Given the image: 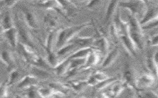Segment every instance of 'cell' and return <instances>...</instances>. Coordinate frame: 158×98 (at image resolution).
<instances>
[{
    "mask_svg": "<svg viewBox=\"0 0 158 98\" xmlns=\"http://www.w3.org/2000/svg\"><path fill=\"white\" fill-rule=\"evenodd\" d=\"M140 22L134 15L129 17L128 33L136 48L142 50L144 47V37Z\"/></svg>",
    "mask_w": 158,
    "mask_h": 98,
    "instance_id": "6da1fadb",
    "label": "cell"
},
{
    "mask_svg": "<svg viewBox=\"0 0 158 98\" xmlns=\"http://www.w3.org/2000/svg\"><path fill=\"white\" fill-rule=\"evenodd\" d=\"M120 6L130 9L133 15H139L142 18L144 17L148 10L146 2L143 1H122Z\"/></svg>",
    "mask_w": 158,
    "mask_h": 98,
    "instance_id": "7a4b0ae2",
    "label": "cell"
},
{
    "mask_svg": "<svg viewBox=\"0 0 158 98\" xmlns=\"http://www.w3.org/2000/svg\"><path fill=\"white\" fill-rule=\"evenodd\" d=\"M85 26V25H81L80 26H75L73 28H70L68 29H65L62 30L59 33L57 39L56 45L57 47H61L67 41L69 40L71 37H72L74 34L77 33L80 29H82V28Z\"/></svg>",
    "mask_w": 158,
    "mask_h": 98,
    "instance_id": "3957f363",
    "label": "cell"
},
{
    "mask_svg": "<svg viewBox=\"0 0 158 98\" xmlns=\"http://www.w3.org/2000/svg\"><path fill=\"white\" fill-rule=\"evenodd\" d=\"M155 81L154 76L148 73L143 74L139 76L136 82V88L139 89H144L151 86Z\"/></svg>",
    "mask_w": 158,
    "mask_h": 98,
    "instance_id": "277c9868",
    "label": "cell"
},
{
    "mask_svg": "<svg viewBox=\"0 0 158 98\" xmlns=\"http://www.w3.org/2000/svg\"><path fill=\"white\" fill-rule=\"evenodd\" d=\"M23 11L24 12L27 22L29 26L34 29L38 28V20L35 13L27 8H23Z\"/></svg>",
    "mask_w": 158,
    "mask_h": 98,
    "instance_id": "5b68a950",
    "label": "cell"
},
{
    "mask_svg": "<svg viewBox=\"0 0 158 98\" xmlns=\"http://www.w3.org/2000/svg\"><path fill=\"white\" fill-rule=\"evenodd\" d=\"M118 55L119 50L118 48H115L114 50H112L110 52L108 53L104 61L102 63L101 67L102 68H107L113 64V62H114L117 59V57L118 56Z\"/></svg>",
    "mask_w": 158,
    "mask_h": 98,
    "instance_id": "8992f818",
    "label": "cell"
},
{
    "mask_svg": "<svg viewBox=\"0 0 158 98\" xmlns=\"http://www.w3.org/2000/svg\"><path fill=\"white\" fill-rule=\"evenodd\" d=\"M38 83V78L34 75H27L24 77L18 83L17 87L19 88H23L27 87H32Z\"/></svg>",
    "mask_w": 158,
    "mask_h": 98,
    "instance_id": "52a82bcc",
    "label": "cell"
},
{
    "mask_svg": "<svg viewBox=\"0 0 158 98\" xmlns=\"http://www.w3.org/2000/svg\"><path fill=\"white\" fill-rule=\"evenodd\" d=\"M99 59V56L98 55V54L96 52L92 50L86 57L85 63L81 68L86 69L96 65L98 62Z\"/></svg>",
    "mask_w": 158,
    "mask_h": 98,
    "instance_id": "ba28073f",
    "label": "cell"
},
{
    "mask_svg": "<svg viewBox=\"0 0 158 98\" xmlns=\"http://www.w3.org/2000/svg\"><path fill=\"white\" fill-rule=\"evenodd\" d=\"M123 77L127 83L136 87V82L137 78H136L134 70L131 68L129 67L125 68L123 74Z\"/></svg>",
    "mask_w": 158,
    "mask_h": 98,
    "instance_id": "9c48e42d",
    "label": "cell"
},
{
    "mask_svg": "<svg viewBox=\"0 0 158 98\" xmlns=\"http://www.w3.org/2000/svg\"><path fill=\"white\" fill-rule=\"evenodd\" d=\"M70 64V60L67 58L62 62L58 63L56 67H55L56 72L59 75H62L64 74L68 69H69Z\"/></svg>",
    "mask_w": 158,
    "mask_h": 98,
    "instance_id": "30bf717a",
    "label": "cell"
},
{
    "mask_svg": "<svg viewBox=\"0 0 158 98\" xmlns=\"http://www.w3.org/2000/svg\"><path fill=\"white\" fill-rule=\"evenodd\" d=\"M125 84L120 81H115L112 84V86L110 90V95L112 97H117L124 89Z\"/></svg>",
    "mask_w": 158,
    "mask_h": 98,
    "instance_id": "8fae6325",
    "label": "cell"
},
{
    "mask_svg": "<svg viewBox=\"0 0 158 98\" xmlns=\"http://www.w3.org/2000/svg\"><path fill=\"white\" fill-rule=\"evenodd\" d=\"M17 31L15 28H12L9 29H7L6 31L5 35L6 36V38L9 40L10 45L13 47L16 46L17 43Z\"/></svg>",
    "mask_w": 158,
    "mask_h": 98,
    "instance_id": "7c38bea8",
    "label": "cell"
},
{
    "mask_svg": "<svg viewBox=\"0 0 158 98\" xmlns=\"http://www.w3.org/2000/svg\"><path fill=\"white\" fill-rule=\"evenodd\" d=\"M91 51L92 50L90 48H82L72 54L70 56H69L68 58L69 59H73L76 58H84L85 57H87Z\"/></svg>",
    "mask_w": 158,
    "mask_h": 98,
    "instance_id": "4fadbf2b",
    "label": "cell"
},
{
    "mask_svg": "<svg viewBox=\"0 0 158 98\" xmlns=\"http://www.w3.org/2000/svg\"><path fill=\"white\" fill-rule=\"evenodd\" d=\"M70 86L76 91L80 92L83 90L88 85L87 81L83 80H72L70 81Z\"/></svg>",
    "mask_w": 158,
    "mask_h": 98,
    "instance_id": "5bb4252c",
    "label": "cell"
},
{
    "mask_svg": "<svg viewBox=\"0 0 158 98\" xmlns=\"http://www.w3.org/2000/svg\"><path fill=\"white\" fill-rule=\"evenodd\" d=\"M54 90L51 87H42L38 89V93L42 98H49L54 94Z\"/></svg>",
    "mask_w": 158,
    "mask_h": 98,
    "instance_id": "9a60e30c",
    "label": "cell"
},
{
    "mask_svg": "<svg viewBox=\"0 0 158 98\" xmlns=\"http://www.w3.org/2000/svg\"><path fill=\"white\" fill-rule=\"evenodd\" d=\"M32 73L33 74L34 76L40 78H47L49 76V74L48 72L41 68L37 67H33L32 68Z\"/></svg>",
    "mask_w": 158,
    "mask_h": 98,
    "instance_id": "2e32d148",
    "label": "cell"
},
{
    "mask_svg": "<svg viewBox=\"0 0 158 98\" xmlns=\"http://www.w3.org/2000/svg\"><path fill=\"white\" fill-rule=\"evenodd\" d=\"M2 23L6 30L12 28V21L9 12H6V13L4 14L2 20Z\"/></svg>",
    "mask_w": 158,
    "mask_h": 98,
    "instance_id": "e0dca14e",
    "label": "cell"
},
{
    "mask_svg": "<svg viewBox=\"0 0 158 98\" xmlns=\"http://www.w3.org/2000/svg\"><path fill=\"white\" fill-rule=\"evenodd\" d=\"M1 59L8 66H10L13 63V59L12 55L7 50H3L2 51Z\"/></svg>",
    "mask_w": 158,
    "mask_h": 98,
    "instance_id": "ac0fdd59",
    "label": "cell"
},
{
    "mask_svg": "<svg viewBox=\"0 0 158 98\" xmlns=\"http://www.w3.org/2000/svg\"><path fill=\"white\" fill-rule=\"evenodd\" d=\"M20 24H17L18 26V29H19V34L21 36V37L22 38V39L24 40L25 42L28 43V44H31V40H30V37L29 36V34L28 33V32L25 30V29H24L21 25Z\"/></svg>",
    "mask_w": 158,
    "mask_h": 98,
    "instance_id": "d6986e66",
    "label": "cell"
},
{
    "mask_svg": "<svg viewBox=\"0 0 158 98\" xmlns=\"http://www.w3.org/2000/svg\"><path fill=\"white\" fill-rule=\"evenodd\" d=\"M92 42V39L90 37H81L78 38L73 42V43L76 45L85 46L87 44L91 43Z\"/></svg>",
    "mask_w": 158,
    "mask_h": 98,
    "instance_id": "ffe728a7",
    "label": "cell"
},
{
    "mask_svg": "<svg viewBox=\"0 0 158 98\" xmlns=\"http://www.w3.org/2000/svg\"><path fill=\"white\" fill-rule=\"evenodd\" d=\"M93 77L96 79V80L98 81V83L100 82H102L103 81H105L106 80H107L109 78V76L107 75H106L105 73L100 72V71H97L96 72H94L93 74Z\"/></svg>",
    "mask_w": 158,
    "mask_h": 98,
    "instance_id": "44dd1931",
    "label": "cell"
},
{
    "mask_svg": "<svg viewBox=\"0 0 158 98\" xmlns=\"http://www.w3.org/2000/svg\"><path fill=\"white\" fill-rule=\"evenodd\" d=\"M76 45L74 44V43H72V44H69L68 45H66L65 47H63L62 48L60 49L57 53V55L58 56H63L65 54H66L67 53H68L69 51L72 50L73 48H74L75 47H76Z\"/></svg>",
    "mask_w": 158,
    "mask_h": 98,
    "instance_id": "7402d4cb",
    "label": "cell"
},
{
    "mask_svg": "<svg viewBox=\"0 0 158 98\" xmlns=\"http://www.w3.org/2000/svg\"><path fill=\"white\" fill-rule=\"evenodd\" d=\"M141 98H158V94L152 91H143L140 94Z\"/></svg>",
    "mask_w": 158,
    "mask_h": 98,
    "instance_id": "603a6c76",
    "label": "cell"
},
{
    "mask_svg": "<svg viewBox=\"0 0 158 98\" xmlns=\"http://www.w3.org/2000/svg\"><path fill=\"white\" fill-rule=\"evenodd\" d=\"M117 2V1H112L111 3L109 4V6L108 7L107 13H106V20H108L113 14L114 9H115V7H116Z\"/></svg>",
    "mask_w": 158,
    "mask_h": 98,
    "instance_id": "cb8c5ba5",
    "label": "cell"
},
{
    "mask_svg": "<svg viewBox=\"0 0 158 98\" xmlns=\"http://www.w3.org/2000/svg\"><path fill=\"white\" fill-rule=\"evenodd\" d=\"M157 27H158V16L154 20H153L151 22L148 23L147 24L142 26V28L143 29H153Z\"/></svg>",
    "mask_w": 158,
    "mask_h": 98,
    "instance_id": "d4e9b609",
    "label": "cell"
},
{
    "mask_svg": "<svg viewBox=\"0 0 158 98\" xmlns=\"http://www.w3.org/2000/svg\"><path fill=\"white\" fill-rule=\"evenodd\" d=\"M98 45L99 46L101 50L104 52L106 53L108 48V43L106 39H102L101 40H99L98 43Z\"/></svg>",
    "mask_w": 158,
    "mask_h": 98,
    "instance_id": "484cf974",
    "label": "cell"
},
{
    "mask_svg": "<svg viewBox=\"0 0 158 98\" xmlns=\"http://www.w3.org/2000/svg\"><path fill=\"white\" fill-rule=\"evenodd\" d=\"M46 21L51 26H54L56 25V23H57V20L56 17L51 15H48L46 17Z\"/></svg>",
    "mask_w": 158,
    "mask_h": 98,
    "instance_id": "4316f807",
    "label": "cell"
},
{
    "mask_svg": "<svg viewBox=\"0 0 158 98\" xmlns=\"http://www.w3.org/2000/svg\"><path fill=\"white\" fill-rule=\"evenodd\" d=\"M149 43L151 46L157 47L158 46V33L152 35L149 39Z\"/></svg>",
    "mask_w": 158,
    "mask_h": 98,
    "instance_id": "83f0119b",
    "label": "cell"
},
{
    "mask_svg": "<svg viewBox=\"0 0 158 98\" xmlns=\"http://www.w3.org/2000/svg\"><path fill=\"white\" fill-rule=\"evenodd\" d=\"M18 75H19V73L16 70H12L10 74L8 83L9 84H12L14 81V80L17 78Z\"/></svg>",
    "mask_w": 158,
    "mask_h": 98,
    "instance_id": "f1b7e54d",
    "label": "cell"
},
{
    "mask_svg": "<svg viewBox=\"0 0 158 98\" xmlns=\"http://www.w3.org/2000/svg\"><path fill=\"white\" fill-rule=\"evenodd\" d=\"M1 98H3L4 97H6L7 95V88L6 86H1Z\"/></svg>",
    "mask_w": 158,
    "mask_h": 98,
    "instance_id": "f546056e",
    "label": "cell"
},
{
    "mask_svg": "<svg viewBox=\"0 0 158 98\" xmlns=\"http://www.w3.org/2000/svg\"><path fill=\"white\" fill-rule=\"evenodd\" d=\"M28 96L29 98H34L35 97V92L32 87H31V89H29L28 91Z\"/></svg>",
    "mask_w": 158,
    "mask_h": 98,
    "instance_id": "4dcf8cb0",
    "label": "cell"
},
{
    "mask_svg": "<svg viewBox=\"0 0 158 98\" xmlns=\"http://www.w3.org/2000/svg\"><path fill=\"white\" fill-rule=\"evenodd\" d=\"M153 59L156 65H158V51H156L153 55Z\"/></svg>",
    "mask_w": 158,
    "mask_h": 98,
    "instance_id": "1f68e13d",
    "label": "cell"
},
{
    "mask_svg": "<svg viewBox=\"0 0 158 98\" xmlns=\"http://www.w3.org/2000/svg\"><path fill=\"white\" fill-rule=\"evenodd\" d=\"M14 98H24L23 97H22L21 95H19V94H16Z\"/></svg>",
    "mask_w": 158,
    "mask_h": 98,
    "instance_id": "d6a6232c",
    "label": "cell"
},
{
    "mask_svg": "<svg viewBox=\"0 0 158 98\" xmlns=\"http://www.w3.org/2000/svg\"><path fill=\"white\" fill-rule=\"evenodd\" d=\"M156 74L157 76L158 77V65L156 66Z\"/></svg>",
    "mask_w": 158,
    "mask_h": 98,
    "instance_id": "836d02e7",
    "label": "cell"
},
{
    "mask_svg": "<svg viewBox=\"0 0 158 98\" xmlns=\"http://www.w3.org/2000/svg\"><path fill=\"white\" fill-rule=\"evenodd\" d=\"M76 98H85L84 97H76Z\"/></svg>",
    "mask_w": 158,
    "mask_h": 98,
    "instance_id": "e575fe53",
    "label": "cell"
},
{
    "mask_svg": "<svg viewBox=\"0 0 158 98\" xmlns=\"http://www.w3.org/2000/svg\"><path fill=\"white\" fill-rule=\"evenodd\" d=\"M157 94H158V88H157V91H156V92Z\"/></svg>",
    "mask_w": 158,
    "mask_h": 98,
    "instance_id": "d590c367",
    "label": "cell"
}]
</instances>
